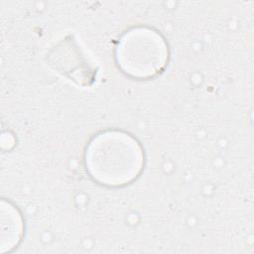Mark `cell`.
Instances as JSON below:
<instances>
[{"label": "cell", "mask_w": 254, "mask_h": 254, "mask_svg": "<svg viewBox=\"0 0 254 254\" xmlns=\"http://www.w3.org/2000/svg\"><path fill=\"white\" fill-rule=\"evenodd\" d=\"M115 55L124 73L134 78H150L163 70L169 52L158 32L147 27H136L120 38Z\"/></svg>", "instance_id": "7a4b0ae2"}, {"label": "cell", "mask_w": 254, "mask_h": 254, "mask_svg": "<svg viewBox=\"0 0 254 254\" xmlns=\"http://www.w3.org/2000/svg\"><path fill=\"white\" fill-rule=\"evenodd\" d=\"M88 175L98 184L122 187L140 175L144 153L139 142L120 130H108L94 136L84 154Z\"/></svg>", "instance_id": "6da1fadb"}]
</instances>
